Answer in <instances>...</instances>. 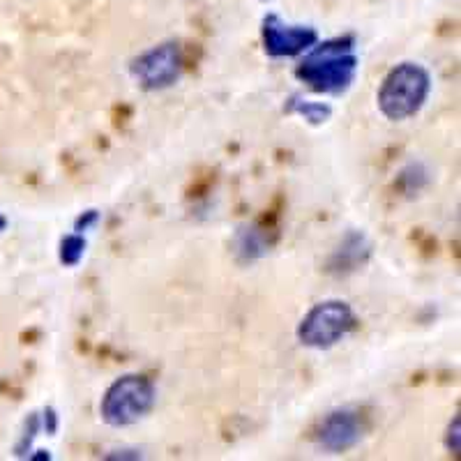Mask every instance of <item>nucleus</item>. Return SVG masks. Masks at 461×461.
<instances>
[{
  "mask_svg": "<svg viewBox=\"0 0 461 461\" xmlns=\"http://www.w3.org/2000/svg\"><path fill=\"white\" fill-rule=\"evenodd\" d=\"M7 226H10V220H7V217L0 212V233H5Z\"/></svg>",
  "mask_w": 461,
  "mask_h": 461,
  "instance_id": "4468645a",
  "label": "nucleus"
},
{
  "mask_svg": "<svg viewBox=\"0 0 461 461\" xmlns=\"http://www.w3.org/2000/svg\"><path fill=\"white\" fill-rule=\"evenodd\" d=\"M360 69L356 40L335 37L316 42L310 51L300 56L295 77L319 95H344L351 88Z\"/></svg>",
  "mask_w": 461,
  "mask_h": 461,
  "instance_id": "f257e3e1",
  "label": "nucleus"
},
{
  "mask_svg": "<svg viewBox=\"0 0 461 461\" xmlns=\"http://www.w3.org/2000/svg\"><path fill=\"white\" fill-rule=\"evenodd\" d=\"M158 388L143 374H122L111 383L100 402V418L113 429L137 425L155 409Z\"/></svg>",
  "mask_w": 461,
  "mask_h": 461,
  "instance_id": "7ed1b4c3",
  "label": "nucleus"
},
{
  "mask_svg": "<svg viewBox=\"0 0 461 461\" xmlns=\"http://www.w3.org/2000/svg\"><path fill=\"white\" fill-rule=\"evenodd\" d=\"M288 113L300 115L304 121L310 122V125H323L332 118V106L328 102H312V100H304L300 95H294L286 104Z\"/></svg>",
  "mask_w": 461,
  "mask_h": 461,
  "instance_id": "6e6552de",
  "label": "nucleus"
},
{
  "mask_svg": "<svg viewBox=\"0 0 461 461\" xmlns=\"http://www.w3.org/2000/svg\"><path fill=\"white\" fill-rule=\"evenodd\" d=\"M185 58L178 42H164L150 47L148 51L139 53L130 65L131 79L137 81L139 88L148 93H158L176 86L183 77Z\"/></svg>",
  "mask_w": 461,
  "mask_h": 461,
  "instance_id": "39448f33",
  "label": "nucleus"
},
{
  "mask_svg": "<svg viewBox=\"0 0 461 461\" xmlns=\"http://www.w3.org/2000/svg\"><path fill=\"white\" fill-rule=\"evenodd\" d=\"M100 221V212L97 210H86L84 215L77 220V224H74V230H79V233H86V230L93 229L95 224Z\"/></svg>",
  "mask_w": 461,
  "mask_h": 461,
  "instance_id": "9b49d317",
  "label": "nucleus"
},
{
  "mask_svg": "<svg viewBox=\"0 0 461 461\" xmlns=\"http://www.w3.org/2000/svg\"><path fill=\"white\" fill-rule=\"evenodd\" d=\"M431 84L434 79L425 65L413 63V60L394 65L385 74L376 93L378 111L393 122L409 121L425 109L431 95Z\"/></svg>",
  "mask_w": 461,
  "mask_h": 461,
  "instance_id": "f03ea898",
  "label": "nucleus"
},
{
  "mask_svg": "<svg viewBox=\"0 0 461 461\" xmlns=\"http://www.w3.org/2000/svg\"><path fill=\"white\" fill-rule=\"evenodd\" d=\"M357 316L346 300H323L316 303L298 325V341L304 348L328 351L356 330Z\"/></svg>",
  "mask_w": 461,
  "mask_h": 461,
  "instance_id": "20e7f679",
  "label": "nucleus"
},
{
  "mask_svg": "<svg viewBox=\"0 0 461 461\" xmlns=\"http://www.w3.org/2000/svg\"><path fill=\"white\" fill-rule=\"evenodd\" d=\"M261 40L270 58H300L319 42V31L312 26L286 23L279 14H266L261 23Z\"/></svg>",
  "mask_w": 461,
  "mask_h": 461,
  "instance_id": "423d86ee",
  "label": "nucleus"
},
{
  "mask_svg": "<svg viewBox=\"0 0 461 461\" xmlns=\"http://www.w3.org/2000/svg\"><path fill=\"white\" fill-rule=\"evenodd\" d=\"M362 418L353 409H337L321 420L319 446L330 455L348 452L360 443L362 438Z\"/></svg>",
  "mask_w": 461,
  "mask_h": 461,
  "instance_id": "0eeeda50",
  "label": "nucleus"
},
{
  "mask_svg": "<svg viewBox=\"0 0 461 461\" xmlns=\"http://www.w3.org/2000/svg\"><path fill=\"white\" fill-rule=\"evenodd\" d=\"M86 247H88V240H86L84 233H79V230L68 233V236L60 240V249H58L60 263H63L65 267H77L84 261Z\"/></svg>",
  "mask_w": 461,
  "mask_h": 461,
  "instance_id": "1a4fd4ad",
  "label": "nucleus"
},
{
  "mask_svg": "<svg viewBox=\"0 0 461 461\" xmlns=\"http://www.w3.org/2000/svg\"><path fill=\"white\" fill-rule=\"evenodd\" d=\"M42 429V420H40V415L37 413H31L26 420V429H23V436H22V443L16 446V455L19 456H26L28 452H31L32 447V438L37 436V431Z\"/></svg>",
  "mask_w": 461,
  "mask_h": 461,
  "instance_id": "9d476101",
  "label": "nucleus"
},
{
  "mask_svg": "<svg viewBox=\"0 0 461 461\" xmlns=\"http://www.w3.org/2000/svg\"><path fill=\"white\" fill-rule=\"evenodd\" d=\"M42 420V429H47V434H56L58 431V415L53 409H44V415H40Z\"/></svg>",
  "mask_w": 461,
  "mask_h": 461,
  "instance_id": "ddd939ff",
  "label": "nucleus"
},
{
  "mask_svg": "<svg viewBox=\"0 0 461 461\" xmlns=\"http://www.w3.org/2000/svg\"><path fill=\"white\" fill-rule=\"evenodd\" d=\"M459 418H455L450 422V427H447V436H446V443H447V450L455 452V455H459L461 446H459Z\"/></svg>",
  "mask_w": 461,
  "mask_h": 461,
  "instance_id": "f8f14e48",
  "label": "nucleus"
}]
</instances>
